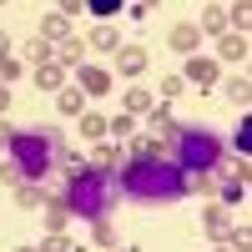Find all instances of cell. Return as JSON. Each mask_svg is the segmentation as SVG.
<instances>
[{"label":"cell","mask_w":252,"mask_h":252,"mask_svg":"<svg viewBox=\"0 0 252 252\" xmlns=\"http://www.w3.org/2000/svg\"><path fill=\"white\" fill-rule=\"evenodd\" d=\"M116 187L126 197H136V202H182V197H192V192H187V172L177 161H166V157H152V161L131 157L121 166Z\"/></svg>","instance_id":"obj_1"},{"label":"cell","mask_w":252,"mask_h":252,"mask_svg":"<svg viewBox=\"0 0 252 252\" xmlns=\"http://www.w3.org/2000/svg\"><path fill=\"white\" fill-rule=\"evenodd\" d=\"M0 152L10 157V166L20 172V182H40L61 161V136L51 126H31V131H5Z\"/></svg>","instance_id":"obj_2"},{"label":"cell","mask_w":252,"mask_h":252,"mask_svg":"<svg viewBox=\"0 0 252 252\" xmlns=\"http://www.w3.org/2000/svg\"><path fill=\"white\" fill-rule=\"evenodd\" d=\"M66 212L71 217H106V207L116 202V177L111 172H96V166H76V172H66Z\"/></svg>","instance_id":"obj_3"},{"label":"cell","mask_w":252,"mask_h":252,"mask_svg":"<svg viewBox=\"0 0 252 252\" xmlns=\"http://www.w3.org/2000/svg\"><path fill=\"white\" fill-rule=\"evenodd\" d=\"M172 136H177V157H172V161L182 166L187 177H197V172L212 177V172H217V161H222V141L207 131V126H182V131H172Z\"/></svg>","instance_id":"obj_4"},{"label":"cell","mask_w":252,"mask_h":252,"mask_svg":"<svg viewBox=\"0 0 252 252\" xmlns=\"http://www.w3.org/2000/svg\"><path fill=\"white\" fill-rule=\"evenodd\" d=\"M182 81H192L197 91L217 86V61H212V56H187V71H182Z\"/></svg>","instance_id":"obj_5"},{"label":"cell","mask_w":252,"mask_h":252,"mask_svg":"<svg viewBox=\"0 0 252 252\" xmlns=\"http://www.w3.org/2000/svg\"><path fill=\"white\" fill-rule=\"evenodd\" d=\"M247 51H252V46H247L242 31H222V35H217V61H232V66H242Z\"/></svg>","instance_id":"obj_6"},{"label":"cell","mask_w":252,"mask_h":252,"mask_svg":"<svg viewBox=\"0 0 252 252\" xmlns=\"http://www.w3.org/2000/svg\"><path fill=\"white\" fill-rule=\"evenodd\" d=\"M76 81H81V91H86V96L116 91V86H111V71H101V66H76Z\"/></svg>","instance_id":"obj_7"},{"label":"cell","mask_w":252,"mask_h":252,"mask_svg":"<svg viewBox=\"0 0 252 252\" xmlns=\"http://www.w3.org/2000/svg\"><path fill=\"white\" fill-rule=\"evenodd\" d=\"M76 31H71V20L61 15V10H51V15H40V40H51V46H61V40H71Z\"/></svg>","instance_id":"obj_8"},{"label":"cell","mask_w":252,"mask_h":252,"mask_svg":"<svg viewBox=\"0 0 252 252\" xmlns=\"http://www.w3.org/2000/svg\"><path fill=\"white\" fill-rule=\"evenodd\" d=\"M166 46H172V51H182V56H197L202 35H197V26H187V20H182V26H172V31H166Z\"/></svg>","instance_id":"obj_9"},{"label":"cell","mask_w":252,"mask_h":252,"mask_svg":"<svg viewBox=\"0 0 252 252\" xmlns=\"http://www.w3.org/2000/svg\"><path fill=\"white\" fill-rule=\"evenodd\" d=\"M56 66L61 71H76V66H86V40H61V46H56Z\"/></svg>","instance_id":"obj_10"},{"label":"cell","mask_w":252,"mask_h":252,"mask_svg":"<svg viewBox=\"0 0 252 252\" xmlns=\"http://www.w3.org/2000/svg\"><path fill=\"white\" fill-rule=\"evenodd\" d=\"M116 71L121 76H141L146 71V51L141 46H116Z\"/></svg>","instance_id":"obj_11"},{"label":"cell","mask_w":252,"mask_h":252,"mask_svg":"<svg viewBox=\"0 0 252 252\" xmlns=\"http://www.w3.org/2000/svg\"><path fill=\"white\" fill-rule=\"evenodd\" d=\"M15 202L35 212V207H46L51 197H46V187H40V182H15Z\"/></svg>","instance_id":"obj_12"},{"label":"cell","mask_w":252,"mask_h":252,"mask_svg":"<svg viewBox=\"0 0 252 252\" xmlns=\"http://www.w3.org/2000/svg\"><path fill=\"white\" fill-rule=\"evenodd\" d=\"M121 46V40H116V26H111V20H101V26L86 35V51H116Z\"/></svg>","instance_id":"obj_13"},{"label":"cell","mask_w":252,"mask_h":252,"mask_svg":"<svg viewBox=\"0 0 252 252\" xmlns=\"http://www.w3.org/2000/svg\"><path fill=\"white\" fill-rule=\"evenodd\" d=\"M35 86L40 91H61V86H66V71H61L56 61H46V66H35Z\"/></svg>","instance_id":"obj_14"},{"label":"cell","mask_w":252,"mask_h":252,"mask_svg":"<svg viewBox=\"0 0 252 252\" xmlns=\"http://www.w3.org/2000/svg\"><path fill=\"white\" fill-rule=\"evenodd\" d=\"M56 106L66 111V116H81V111H86V91H81V86H66V91L56 96Z\"/></svg>","instance_id":"obj_15"},{"label":"cell","mask_w":252,"mask_h":252,"mask_svg":"<svg viewBox=\"0 0 252 252\" xmlns=\"http://www.w3.org/2000/svg\"><path fill=\"white\" fill-rule=\"evenodd\" d=\"M86 166H96V172H111V166H121V152H116L111 141H101L96 152H91V161H86Z\"/></svg>","instance_id":"obj_16"},{"label":"cell","mask_w":252,"mask_h":252,"mask_svg":"<svg viewBox=\"0 0 252 252\" xmlns=\"http://www.w3.org/2000/svg\"><path fill=\"white\" fill-rule=\"evenodd\" d=\"M131 157H136V161H152V157H166V152H161V136H131Z\"/></svg>","instance_id":"obj_17"},{"label":"cell","mask_w":252,"mask_h":252,"mask_svg":"<svg viewBox=\"0 0 252 252\" xmlns=\"http://www.w3.org/2000/svg\"><path fill=\"white\" fill-rule=\"evenodd\" d=\"M152 106H157V96L146 91V86H131V91H126V111H131V116H141V111H152Z\"/></svg>","instance_id":"obj_18"},{"label":"cell","mask_w":252,"mask_h":252,"mask_svg":"<svg viewBox=\"0 0 252 252\" xmlns=\"http://www.w3.org/2000/svg\"><path fill=\"white\" fill-rule=\"evenodd\" d=\"M76 121H81V136H86V141H101V136H106V116H96V111H81Z\"/></svg>","instance_id":"obj_19"},{"label":"cell","mask_w":252,"mask_h":252,"mask_svg":"<svg viewBox=\"0 0 252 252\" xmlns=\"http://www.w3.org/2000/svg\"><path fill=\"white\" fill-rule=\"evenodd\" d=\"M66 227H71L66 202H46V232H66Z\"/></svg>","instance_id":"obj_20"},{"label":"cell","mask_w":252,"mask_h":252,"mask_svg":"<svg viewBox=\"0 0 252 252\" xmlns=\"http://www.w3.org/2000/svg\"><path fill=\"white\" fill-rule=\"evenodd\" d=\"M202 227H207L212 237H227V212H222V207H207V212H202Z\"/></svg>","instance_id":"obj_21"},{"label":"cell","mask_w":252,"mask_h":252,"mask_svg":"<svg viewBox=\"0 0 252 252\" xmlns=\"http://www.w3.org/2000/svg\"><path fill=\"white\" fill-rule=\"evenodd\" d=\"M35 252H81V247H76V242H71L66 232H46V242H40Z\"/></svg>","instance_id":"obj_22"},{"label":"cell","mask_w":252,"mask_h":252,"mask_svg":"<svg viewBox=\"0 0 252 252\" xmlns=\"http://www.w3.org/2000/svg\"><path fill=\"white\" fill-rule=\"evenodd\" d=\"M202 31H212V35H222V31H227V10H222V5H212V10H202Z\"/></svg>","instance_id":"obj_23"},{"label":"cell","mask_w":252,"mask_h":252,"mask_svg":"<svg viewBox=\"0 0 252 252\" xmlns=\"http://www.w3.org/2000/svg\"><path fill=\"white\" fill-rule=\"evenodd\" d=\"M121 5H126V0H86V10H91L96 20H111V15H116Z\"/></svg>","instance_id":"obj_24"},{"label":"cell","mask_w":252,"mask_h":252,"mask_svg":"<svg viewBox=\"0 0 252 252\" xmlns=\"http://www.w3.org/2000/svg\"><path fill=\"white\" fill-rule=\"evenodd\" d=\"M227 96H232V106H247V96H252L247 76H232V81H227Z\"/></svg>","instance_id":"obj_25"},{"label":"cell","mask_w":252,"mask_h":252,"mask_svg":"<svg viewBox=\"0 0 252 252\" xmlns=\"http://www.w3.org/2000/svg\"><path fill=\"white\" fill-rule=\"evenodd\" d=\"M152 126H157V136H172V131H177V121H172L166 106H152Z\"/></svg>","instance_id":"obj_26"},{"label":"cell","mask_w":252,"mask_h":252,"mask_svg":"<svg viewBox=\"0 0 252 252\" xmlns=\"http://www.w3.org/2000/svg\"><path fill=\"white\" fill-rule=\"evenodd\" d=\"M46 61H56V46L51 40H31V66H46Z\"/></svg>","instance_id":"obj_27"},{"label":"cell","mask_w":252,"mask_h":252,"mask_svg":"<svg viewBox=\"0 0 252 252\" xmlns=\"http://www.w3.org/2000/svg\"><path fill=\"white\" fill-rule=\"evenodd\" d=\"M247 20H252V5H247V0H237V5H232V15H227V26H237V31L247 35Z\"/></svg>","instance_id":"obj_28"},{"label":"cell","mask_w":252,"mask_h":252,"mask_svg":"<svg viewBox=\"0 0 252 252\" xmlns=\"http://www.w3.org/2000/svg\"><path fill=\"white\" fill-rule=\"evenodd\" d=\"M10 81H20V61L15 56H0V86H10Z\"/></svg>","instance_id":"obj_29"},{"label":"cell","mask_w":252,"mask_h":252,"mask_svg":"<svg viewBox=\"0 0 252 252\" xmlns=\"http://www.w3.org/2000/svg\"><path fill=\"white\" fill-rule=\"evenodd\" d=\"M106 131H116V136H131V131H136V116H131V111H121L116 121H106Z\"/></svg>","instance_id":"obj_30"},{"label":"cell","mask_w":252,"mask_h":252,"mask_svg":"<svg viewBox=\"0 0 252 252\" xmlns=\"http://www.w3.org/2000/svg\"><path fill=\"white\" fill-rule=\"evenodd\" d=\"M242 197H247V182H237V177L222 182V202H242Z\"/></svg>","instance_id":"obj_31"},{"label":"cell","mask_w":252,"mask_h":252,"mask_svg":"<svg viewBox=\"0 0 252 252\" xmlns=\"http://www.w3.org/2000/svg\"><path fill=\"white\" fill-rule=\"evenodd\" d=\"M227 247H232V252H247V247H252V232H247V227H237V232H227Z\"/></svg>","instance_id":"obj_32"},{"label":"cell","mask_w":252,"mask_h":252,"mask_svg":"<svg viewBox=\"0 0 252 252\" xmlns=\"http://www.w3.org/2000/svg\"><path fill=\"white\" fill-rule=\"evenodd\" d=\"M247 126H252V121L242 116V121H237V136H232V146H237V157H247Z\"/></svg>","instance_id":"obj_33"},{"label":"cell","mask_w":252,"mask_h":252,"mask_svg":"<svg viewBox=\"0 0 252 252\" xmlns=\"http://www.w3.org/2000/svg\"><path fill=\"white\" fill-rule=\"evenodd\" d=\"M91 227H96V242H101V247H111V222H106V217H96Z\"/></svg>","instance_id":"obj_34"},{"label":"cell","mask_w":252,"mask_h":252,"mask_svg":"<svg viewBox=\"0 0 252 252\" xmlns=\"http://www.w3.org/2000/svg\"><path fill=\"white\" fill-rule=\"evenodd\" d=\"M0 182H20V172L10 166V157H5V152H0Z\"/></svg>","instance_id":"obj_35"},{"label":"cell","mask_w":252,"mask_h":252,"mask_svg":"<svg viewBox=\"0 0 252 252\" xmlns=\"http://www.w3.org/2000/svg\"><path fill=\"white\" fill-rule=\"evenodd\" d=\"M56 10H61V15H66V20H71L76 10H86V0H61V5H56Z\"/></svg>","instance_id":"obj_36"},{"label":"cell","mask_w":252,"mask_h":252,"mask_svg":"<svg viewBox=\"0 0 252 252\" xmlns=\"http://www.w3.org/2000/svg\"><path fill=\"white\" fill-rule=\"evenodd\" d=\"M182 86H187V81H182V76H166V81H161V96H177Z\"/></svg>","instance_id":"obj_37"},{"label":"cell","mask_w":252,"mask_h":252,"mask_svg":"<svg viewBox=\"0 0 252 252\" xmlns=\"http://www.w3.org/2000/svg\"><path fill=\"white\" fill-rule=\"evenodd\" d=\"M152 5H161V0H136L131 10H136V15H146V10H152Z\"/></svg>","instance_id":"obj_38"},{"label":"cell","mask_w":252,"mask_h":252,"mask_svg":"<svg viewBox=\"0 0 252 252\" xmlns=\"http://www.w3.org/2000/svg\"><path fill=\"white\" fill-rule=\"evenodd\" d=\"M5 111H10V91L0 86V116H5Z\"/></svg>","instance_id":"obj_39"},{"label":"cell","mask_w":252,"mask_h":252,"mask_svg":"<svg viewBox=\"0 0 252 252\" xmlns=\"http://www.w3.org/2000/svg\"><path fill=\"white\" fill-rule=\"evenodd\" d=\"M0 56H10V35L5 31H0Z\"/></svg>","instance_id":"obj_40"},{"label":"cell","mask_w":252,"mask_h":252,"mask_svg":"<svg viewBox=\"0 0 252 252\" xmlns=\"http://www.w3.org/2000/svg\"><path fill=\"white\" fill-rule=\"evenodd\" d=\"M111 252H131V247H111Z\"/></svg>","instance_id":"obj_41"},{"label":"cell","mask_w":252,"mask_h":252,"mask_svg":"<svg viewBox=\"0 0 252 252\" xmlns=\"http://www.w3.org/2000/svg\"><path fill=\"white\" fill-rule=\"evenodd\" d=\"M15 252H35V247H15Z\"/></svg>","instance_id":"obj_42"},{"label":"cell","mask_w":252,"mask_h":252,"mask_svg":"<svg viewBox=\"0 0 252 252\" xmlns=\"http://www.w3.org/2000/svg\"><path fill=\"white\" fill-rule=\"evenodd\" d=\"M0 141H5V126H0Z\"/></svg>","instance_id":"obj_43"},{"label":"cell","mask_w":252,"mask_h":252,"mask_svg":"<svg viewBox=\"0 0 252 252\" xmlns=\"http://www.w3.org/2000/svg\"><path fill=\"white\" fill-rule=\"evenodd\" d=\"M217 252H232V247H217Z\"/></svg>","instance_id":"obj_44"},{"label":"cell","mask_w":252,"mask_h":252,"mask_svg":"<svg viewBox=\"0 0 252 252\" xmlns=\"http://www.w3.org/2000/svg\"><path fill=\"white\" fill-rule=\"evenodd\" d=\"M0 5H5V0H0Z\"/></svg>","instance_id":"obj_45"}]
</instances>
